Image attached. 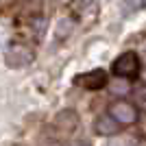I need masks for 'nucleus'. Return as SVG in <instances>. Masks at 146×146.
Wrapping results in <instances>:
<instances>
[{"instance_id":"obj_1","label":"nucleus","mask_w":146,"mask_h":146,"mask_svg":"<svg viewBox=\"0 0 146 146\" xmlns=\"http://www.w3.org/2000/svg\"><path fill=\"white\" fill-rule=\"evenodd\" d=\"M111 72L116 74L118 79H127V81H133L142 74V61L140 55L133 52V50H127L113 59L111 63Z\"/></svg>"},{"instance_id":"obj_2","label":"nucleus","mask_w":146,"mask_h":146,"mask_svg":"<svg viewBox=\"0 0 146 146\" xmlns=\"http://www.w3.org/2000/svg\"><path fill=\"white\" fill-rule=\"evenodd\" d=\"M72 83L85 92H100L109 85V72L103 70V68H96V70H90V72L76 74L72 79Z\"/></svg>"},{"instance_id":"obj_3","label":"nucleus","mask_w":146,"mask_h":146,"mask_svg":"<svg viewBox=\"0 0 146 146\" xmlns=\"http://www.w3.org/2000/svg\"><path fill=\"white\" fill-rule=\"evenodd\" d=\"M109 113L120 122L122 127H131L140 120V109L135 107V103H129V100H116L111 103Z\"/></svg>"},{"instance_id":"obj_4","label":"nucleus","mask_w":146,"mask_h":146,"mask_svg":"<svg viewBox=\"0 0 146 146\" xmlns=\"http://www.w3.org/2000/svg\"><path fill=\"white\" fill-rule=\"evenodd\" d=\"M122 131V124L111 116V113H103L94 120V133L100 137H113Z\"/></svg>"},{"instance_id":"obj_5","label":"nucleus","mask_w":146,"mask_h":146,"mask_svg":"<svg viewBox=\"0 0 146 146\" xmlns=\"http://www.w3.org/2000/svg\"><path fill=\"white\" fill-rule=\"evenodd\" d=\"M33 61V50L22 46V44H15L9 48L7 52V66L9 68H24Z\"/></svg>"},{"instance_id":"obj_6","label":"nucleus","mask_w":146,"mask_h":146,"mask_svg":"<svg viewBox=\"0 0 146 146\" xmlns=\"http://www.w3.org/2000/svg\"><path fill=\"white\" fill-rule=\"evenodd\" d=\"M52 124H55V129L61 135H70L74 129L79 127V116H76V111H72V109H63L55 116V122H52Z\"/></svg>"},{"instance_id":"obj_7","label":"nucleus","mask_w":146,"mask_h":146,"mask_svg":"<svg viewBox=\"0 0 146 146\" xmlns=\"http://www.w3.org/2000/svg\"><path fill=\"white\" fill-rule=\"evenodd\" d=\"M133 103L140 111H146V83H142L133 90Z\"/></svg>"},{"instance_id":"obj_8","label":"nucleus","mask_w":146,"mask_h":146,"mask_svg":"<svg viewBox=\"0 0 146 146\" xmlns=\"http://www.w3.org/2000/svg\"><path fill=\"white\" fill-rule=\"evenodd\" d=\"M111 87H113L111 92H113V94H118V96H127L129 92H131V87H129V81H127V79H120L118 83H113Z\"/></svg>"},{"instance_id":"obj_9","label":"nucleus","mask_w":146,"mask_h":146,"mask_svg":"<svg viewBox=\"0 0 146 146\" xmlns=\"http://www.w3.org/2000/svg\"><path fill=\"white\" fill-rule=\"evenodd\" d=\"M68 146H92L90 142H85V140H74V142H70Z\"/></svg>"},{"instance_id":"obj_10","label":"nucleus","mask_w":146,"mask_h":146,"mask_svg":"<svg viewBox=\"0 0 146 146\" xmlns=\"http://www.w3.org/2000/svg\"><path fill=\"white\" fill-rule=\"evenodd\" d=\"M142 7H144V9H146V0H144V2H142Z\"/></svg>"},{"instance_id":"obj_11","label":"nucleus","mask_w":146,"mask_h":146,"mask_svg":"<svg viewBox=\"0 0 146 146\" xmlns=\"http://www.w3.org/2000/svg\"><path fill=\"white\" fill-rule=\"evenodd\" d=\"M0 2H9V0H0Z\"/></svg>"}]
</instances>
